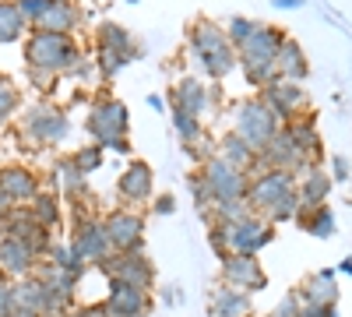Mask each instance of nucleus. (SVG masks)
I'll list each match as a JSON object with an SVG mask.
<instances>
[{
    "label": "nucleus",
    "mask_w": 352,
    "mask_h": 317,
    "mask_svg": "<svg viewBox=\"0 0 352 317\" xmlns=\"http://www.w3.org/2000/svg\"><path fill=\"white\" fill-rule=\"evenodd\" d=\"M247 205L254 215L268 222H296L300 215V194H296V177L282 169H264L250 177Z\"/></svg>",
    "instance_id": "f257e3e1"
},
{
    "label": "nucleus",
    "mask_w": 352,
    "mask_h": 317,
    "mask_svg": "<svg viewBox=\"0 0 352 317\" xmlns=\"http://www.w3.org/2000/svg\"><path fill=\"white\" fill-rule=\"evenodd\" d=\"M275 240V222L261 219V215H247L240 222H208V243L219 254V261L229 254H250L257 257L264 247Z\"/></svg>",
    "instance_id": "f03ea898"
},
{
    "label": "nucleus",
    "mask_w": 352,
    "mask_h": 317,
    "mask_svg": "<svg viewBox=\"0 0 352 317\" xmlns=\"http://www.w3.org/2000/svg\"><path fill=\"white\" fill-rule=\"evenodd\" d=\"M190 50L197 56V64L212 74V81H222L236 71L240 56H236V46L229 43L226 28L208 21V18H197L190 25Z\"/></svg>",
    "instance_id": "7ed1b4c3"
},
{
    "label": "nucleus",
    "mask_w": 352,
    "mask_h": 317,
    "mask_svg": "<svg viewBox=\"0 0 352 317\" xmlns=\"http://www.w3.org/2000/svg\"><path fill=\"white\" fill-rule=\"evenodd\" d=\"M85 131L92 134V141L102 145L106 152L131 155V138H127L131 134V109H127V102L113 99V96L96 99V106L88 109Z\"/></svg>",
    "instance_id": "20e7f679"
},
{
    "label": "nucleus",
    "mask_w": 352,
    "mask_h": 317,
    "mask_svg": "<svg viewBox=\"0 0 352 317\" xmlns=\"http://www.w3.org/2000/svg\"><path fill=\"white\" fill-rule=\"evenodd\" d=\"M282 43H285V32H282V28H275V25H261V21H257V28L250 32V39L236 50L240 67H243V74H247L250 85L264 89L268 81L278 78V71H275V56H278Z\"/></svg>",
    "instance_id": "39448f33"
},
{
    "label": "nucleus",
    "mask_w": 352,
    "mask_h": 317,
    "mask_svg": "<svg viewBox=\"0 0 352 317\" xmlns=\"http://www.w3.org/2000/svg\"><path fill=\"white\" fill-rule=\"evenodd\" d=\"M25 61L28 67H39V71H50V74H64L85 61L81 56V46L74 43V36H53V32H36L28 36L25 43Z\"/></svg>",
    "instance_id": "423d86ee"
},
{
    "label": "nucleus",
    "mask_w": 352,
    "mask_h": 317,
    "mask_svg": "<svg viewBox=\"0 0 352 317\" xmlns=\"http://www.w3.org/2000/svg\"><path fill=\"white\" fill-rule=\"evenodd\" d=\"M236 131L247 145L261 155L264 149L272 145V141L278 138V131H282V120L275 117V109L264 102L261 96H254V99H243V102H236Z\"/></svg>",
    "instance_id": "0eeeda50"
},
{
    "label": "nucleus",
    "mask_w": 352,
    "mask_h": 317,
    "mask_svg": "<svg viewBox=\"0 0 352 317\" xmlns=\"http://www.w3.org/2000/svg\"><path fill=\"white\" fill-rule=\"evenodd\" d=\"M201 177H204V184H208L215 205H222V201H247L250 173H243L240 166H229L226 159L212 155L208 162L201 166Z\"/></svg>",
    "instance_id": "6e6552de"
},
{
    "label": "nucleus",
    "mask_w": 352,
    "mask_h": 317,
    "mask_svg": "<svg viewBox=\"0 0 352 317\" xmlns=\"http://www.w3.org/2000/svg\"><path fill=\"white\" fill-rule=\"evenodd\" d=\"M21 131H25V138H36L39 145H60V141L71 134V117H67L60 106L39 102L32 109H25Z\"/></svg>",
    "instance_id": "1a4fd4ad"
},
{
    "label": "nucleus",
    "mask_w": 352,
    "mask_h": 317,
    "mask_svg": "<svg viewBox=\"0 0 352 317\" xmlns=\"http://www.w3.org/2000/svg\"><path fill=\"white\" fill-rule=\"evenodd\" d=\"M99 272L106 278H120L127 285H138V289H148L152 293V285H155V265H152V257L141 250H116L113 257H106V261L99 265Z\"/></svg>",
    "instance_id": "9d476101"
},
{
    "label": "nucleus",
    "mask_w": 352,
    "mask_h": 317,
    "mask_svg": "<svg viewBox=\"0 0 352 317\" xmlns=\"http://www.w3.org/2000/svg\"><path fill=\"white\" fill-rule=\"evenodd\" d=\"M71 247L78 250V257H81L85 265H96V268L106 261V257H113V254H116V250H113V243H109V237H106V222H102L99 215L74 222Z\"/></svg>",
    "instance_id": "9b49d317"
},
{
    "label": "nucleus",
    "mask_w": 352,
    "mask_h": 317,
    "mask_svg": "<svg viewBox=\"0 0 352 317\" xmlns=\"http://www.w3.org/2000/svg\"><path fill=\"white\" fill-rule=\"evenodd\" d=\"M169 106H184L187 113H194L197 120L215 117V109H219V89H208V85L197 81V78H180L169 89Z\"/></svg>",
    "instance_id": "f8f14e48"
},
{
    "label": "nucleus",
    "mask_w": 352,
    "mask_h": 317,
    "mask_svg": "<svg viewBox=\"0 0 352 317\" xmlns=\"http://www.w3.org/2000/svg\"><path fill=\"white\" fill-rule=\"evenodd\" d=\"M261 99L275 109V117H278L282 124H292L296 117H303V109H307L303 85H300V81H285V78H275V81L264 85Z\"/></svg>",
    "instance_id": "ddd939ff"
},
{
    "label": "nucleus",
    "mask_w": 352,
    "mask_h": 317,
    "mask_svg": "<svg viewBox=\"0 0 352 317\" xmlns=\"http://www.w3.org/2000/svg\"><path fill=\"white\" fill-rule=\"evenodd\" d=\"M222 282L254 296L268 285V272H264L261 261L250 254H229V257H222Z\"/></svg>",
    "instance_id": "4468645a"
},
{
    "label": "nucleus",
    "mask_w": 352,
    "mask_h": 317,
    "mask_svg": "<svg viewBox=\"0 0 352 317\" xmlns=\"http://www.w3.org/2000/svg\"><path fill=\"white\" fill-rule=\"evenodd\" d=\"M109 296L102 300L109 317H148L152 314V293L138 289V285H127L120 278H106Z\"/></svg>",
    "instance_id": "2eb2a0df"
},
{
    "label": "nucleus",
    "mask_w": 352,
    "mask_h": 317,
    "mask_svg": "<svg viewBox=\"0 0 352 317\" xmlns=\"http://www.w3.org/2000/svg\"><path fill=\"white\" fill-rule=\"evenodd\" d=\"M106 237L113 250H141L144 247V219L134 208H116L106 219Z\"/></svg>",
    "instance_id": "dca6fc26"
},
{
    "label": "nucleus",
    "mask_w": 352,
    "mask_h": 317,
    "mask_svg": "<svg viewBox=\"0 0 352 317\" xmlns=\"http://www.w3.org/2000/svg\"><path fill=\"white\" fill-rule=\"evenodd\" d=\"M116 190L127 205H148L155 197V173L144 159H131L120 173V180H116Z\"/></svg>",
    "instance_id": "f3484780"
},
{
    "label": "nucleus",
    "mask_w": 352,
    "mask_h": 317,
    "mask_svg": "<svg viewBox=\"0 0 352 317\" xmlns=\"http://www.w3.org/2000/svg\"><path fill=\"white\" fill-rule=\"evenodd\" d=\"M36 268H39V257H36V250L28 247L25 240L0 237V275L14 282V278L36 275Z\"/></svg>",
    "instance_id": "a211bd4d"
},
{
    "label": "nucleus",
    "mask_w": 352,
    "mask_h": 317,
    "mask_svg": "<svg viewBox=\"0 0 352 317\" xmlns=\"http://www.w3.org/2000/svg\"><path fill=\"white\" fill-rule=\"evenodd\" d=\"M0 187H4V194L14 201V205H32L36 194L43 190L39 187V177L28 166H21V162L0 166Z\"/></svg>",
    "instance_id": "6ab92c4d"
},
{
    "label": "nucleus",
    "mask_w": 352,
    "mask_h": 317,
    "mask_svg": "<svg viewBox=\"0 0 352 317\" xmlns=\"http://www.w3.org/2000/svg\"><path fill=\"white\" fill-rule=\"evenodd\" d=\"M300 296L303 303H320V307H338L342 300V285H338V272L335 268H320L314 275L303 278L300 285Z\"/></svg>",
    "instance_id": "aec40b11"
},
{
    "label": "nucleus",
    "mask_w": 352,
    "mask_h": 317,
    "mask_svg": "<svg viewBox=\"0 0 352 317\" xmlns=\"http://www.w3.org/2000/svg\"><path fill=\"white\" fill-rule=\"evenodd\" d=\"M81 25V11L74 0H53V8L32 25L36 32H53V36H74Z\"/></svg>",
    "instance_id": "412c9836"
},
{
    "label": "nucleus",
    "mask_w": 352,
    "mask_h": 317,
    "mask_svg": "<svg viewBox=\"0 0 352 317\" xmlns=\"http://www.w3.org/2000/svg\"><path fill=\"white\" fill-rule=\"evenodd\" d=\"M250 310H254V296L232 289L226 282L208 293V314L212 317H250Z\"/></svg>",
    "instance_id": "4be33fe9"
},
{
    "label": "nucleus",
    "mask_w": 352,
    "mask_h": 317,
    "mask_svg": "<svg viewBox=\"0 0 352 317\" xmlns=\"http://www.w3.org/2000/svg\"><path fill=\"white\" fill-rule=\"evenodd\" d=\"M331 173L324 166H310L303 177L296 180V194H300V208H320L328 205V194H331Z\"/></svg>",
    "instance_id": "5701e85b"
},
{
    "label": "nucleus",
    "mask_w": 352,
    "mask_h": 317,
    "mask_svg": "<svg viewBox=\"0 0 352 317\" xmlns=\"http://www.w3.org/2000/svg\"><path fill=\"white\" fill-rule=\"evenodd\" d=\"M219 159H226L229 166H240L243 173H250V177H257V166H261V155L247 145V141L236 134V131H229L219 138Z\"/></svg>",
    "instance_id": "b1692460"
},
{
    "label": "nucleus",
    "mask_w": 352,
    "mask_h": 317,
    "mask_svg": "<svg viewBox=\"0 0 352 317\" xmlns=\"http://www.w3.org/2000/svg\"><path fill=\"white\" fill-rule=\"evenodd\" d=\"M275 71H278V78H285V81H307V74H310L307 53H303V46L292 39V36H285V43H282V50H278V56H275Z\"/></svg>",
    "instance_id": "393cba45"
},
{
    "label": "nucleus",
    "mask_w": 352,
    "mask_h": 317,
    "mask_svg": "<svg viewBox=\"0 0 352 317\" xmlns=\"http://www.w3.org/2000/svg\"><path fill=\"white\" fill-rule=\"evenodd\" d=\"M96 50L124 53V56H131V61H138V56H141V50H138L134 36L127 32L124 25H116V21H102V25L96 28Z\"/></svg>",
    "instance_id": "a878e982"
},
{
    "label": "nucleus",
    "mask_w": 352,
    "mask_h": 317,
    "mask_svg": "<svg viewBox=\"0 0 352 317\" xmlns=\"http://www.w3.org/2000/svg\"><path fill=\"white\" fill-rule=\"evenodd\" d=\"M46 300H50V289H46V282H43L39 275L14 278V307L46 317Z\"/></svg>",
    "instance_id": "bb28decb"
},
{
    "label": "nucleus",
    "mask_w": 352,
    "mask_h": 317,
    "mask_svg": "<svg viewBox=\"0 0 352 317\" xmlns=\"http://www.w3.org/2000/svg\"><path fill=\"white\" fill-rule=\"evenodd\" d=\"M285 131H289V138H292V145H296L314 166H320V138H317V124H314V117H296L292 124H282Z\"/></svg>",
    "instance_id": "cd10ccee"
},
{
    "label": "nucleus",
    "mask_w": 352,
    "mask_h": 317,
    "mask_svg": "<svg viewBox=\"0 0 352 317\" xmlns=\"http://www.w3.org/2000/svg\"><path fill=\"white\" fill-rule=\"evenodd\" d=\"M296 226L303 229V233H310L314 240H331L335 237V212L328 205H320V208H300Z\"/></svg>",
    "instance_id": "c85d7f7f"
},
{
    "label": "nucleus",
    "mask_w": 352,
    "mask_h": 317,
    "mask_svg": "<svg viewBox=\"0 0 352 317\" xmlns=\"http://www.w3.org/2000/svg\"><path fill=\"white\" fill-rule=\"evenodd\" d=\"M28 28L32 25L25 21V14L18 11L14 0H0V43H18Z\"/></svg>",
    "instance_id": "c756f323"
},
{
    "label": "nucleus",
    "mask_w": 352,
    "mask_h": 317,
    "mask_svg": "<svg viewBox=\"0 0 352 317\" xmlns=\"http://www.w3.org/2000/svg\"><path fill=\"white\" fill-rule=\"evenodd\" d=\"M169 117H173V131L180 134L184 145H194V141L204 138V124L194 117V113H187L184 106H169Z\"/></svg>",
    "instance_id": "7c9ffc66"
},
{
    "label": "nucleus",
    "mask_w": 352,
    "mask_h": 317,
    "mask_svg": "<svg viewBox=\"0 0 352 317\" xmlns=\"http://www.w3.org/2000/svg\"><path fill=\"white\" fill-rule=\"evenodd\" d=\"M36 212V219L46 226V229H60V222H64V212H60V201H56V194H50V190H39L36 194V201L28 205Z\"/></svg>",
    "instance_id": "2f4dec72"
},
{
    "label": "nucleus",
    "mask_w": 352,
    "mask_h": 317,
    "mask_svg": "<svg viewBox=\"0 0 352 317\" xmlns=\"http://www.w3.org/2000/svg\"><path fill=\"white\" fill-rule=\"evenodd\" d=\"M56 177H60V190L74 201V197H81V194H88V184H85V173L71 162V155L67 159H60L56 162Z\"/></svg>",
    "instance_id": "473e14b6"
},
{
    "label": "nucleus",
    "mask_w": 352,
    "mask_h": 317,
    "mask_svg": "<svg viewBox=\"0 0 352 317\" xmlns=\"http://www.w3.org/2000/svg\"><path fill=\"white\" fill-rule=\"evenodd\" d=\"M43 261H50L53 268H64V272H78V275L88 272V265L78 257V250L71 243H56V240H53V247H50V254L43 257Z\"/></svg>",
    "instance_id": "72a5a7b5"
},
{
    "label": "nucleus",
    "mask_w": 352,
    "mask_h": 317,
    "mask_svg": "<svg viewBox=\"0 0 352 317\" xmlns=\"http://www.w3.org/2000/svg\"><path fill=\"white\" fill-rule=\"evenodd\" d=\"M71 162L85 173H96V169H102V162H106V149L102 145H96V141H88V145H81V149H74L71 152Z\"/></svg>",
    "instance_id": "f704fd0d"
},
{
    "label": "nucleus",
    "mask_w": 352,
    "mask_h": 317,
    "mask_svg": "<svg viewBox=\"0 0 352 317\" xmlns=\"http://www.w3.org/2000/svg\"><path fill=\"white\" fill-rule=\"evenodd\" d=\"M250 215V205L247 201H222V205H212L208 212V222H240Z\"/></svg>",
    "instance_id": "c9c22d12"
},
{
    "label": "nucleus",
    "mask_w": 352,
    "mask_h": 317,
    "mask_svg": "<svg viewBox=\"0 0 352 317\" xmlns=\"http://www.w3.org/2000/svg\"><path fill=\"white\" fill-rule=\"evenodd\" d=\"M131 64V56H124V53H113V50H96V67H99V74L109 81V78H116L124 67Z\"/></svg>",
    "instance_id": "e433bc0d"
},
{
    "label": "nucleus",
    "mask_w": 352,
    "mask_h": 317,
    "mask_svg": "<svg viewBox=\"0 0 352 317\" xmlns=\"http://www.w3.org/2000/svg\"><path fill=\"white\" fill-rule=\"evenodd\" d=\"M187 187H190V197H194V205H197V212H204V215H208V212H212V205H215V197H212L208 184H204V177H201V169H194L190 177H187Z\"/></svg>",
    "instance_id": "4c0bfd02"
},
{
    "label": "nucleus",
    "mask_w": 352,
    "mask_h": 317,
    "mask_svg": "<svg viewBox=\"0 0 352 317\" xmlns=\"http://www.w3.org/2000/svg\"><path fill=\"white\" fill-rule=\"evenodd\" d=\"M18 102H21V96H18V89L8 81V78H0V127H4L11 117H14V109H18Z\"/></svg>",
    "instance_id": "58836bf2"
},
{
    "label": "nucleus",
    "mask_w": 352,
    "mask_h": 317,
    "mask_svg": "<svg viewBox=\"0 0 352 317\" xmlns=\"http://www.w3.org/2000/svg\"><path fill=\"white\" fill-rule=\"evenodd\" d=\"M222 28H226V36H229V43H232V46L240 50V46H243V43L250 39V32H254V28H257V21H250V18H240V14H236V18H229V21H226Z\"/></svg>",
    "instance_id": "ea45409f"
},
{
    "label": "nucleus",
    "mask_w": 352,
    "mask_h": 317,
    "mask_svg": "<svg viewBox=\"0 0 352 317\" xmlns=\"http://www.w3.org/2000/svg\"><path fill=\"white\" fill-rule=\"evenodd\" d=\"M300 310H303V296H300V289H292V293H285V296L275 303L272 317H300Z\"/></svg>",
    "instance_id": "a19ab883"
},
{
    "label": "nucleus",
    "mask_w": 352,
    "mask_h": 317,
    "mask_svg": "<svg viewBox=\"0 0 352 317\" xmlns=\"http://www.w3.org/2000/svg\"><path fill=\"white\" fill-rule=\"evenodd\" d=\"M14 4H18V11L25 14V21H28V25H36V21L53 8V0H14Z\"/></svg>",
    "instance_id": "79ce46f5"
},
{
    "label": "nucleus",
    "mask_w": 352,
    "mask_h": 317,
    "mask_svg": "<svg viewBox=\"0 0 352 317\" xmlns=\"http://www.w3.org/2000/svg\"><path fill=\"white\" fill-rule=\"evenodd\" d=\"M328 173H331V180H335V184H345V180L352 177V162H349L345 155H331Z\"/></svg>",
    "instance_id": "37998d69"
},
{
    "label": "nucleus",
    "mask_w": 352,
    "mask_h": 317,
    "mask_svg": "<svg viewBox=\"0 0 352 317\" xmlns=\"http://www.w3.org/2000/svg\"><path fill=\"white\" fill-rule=\"evenodd\" d=\"M11 310H14V282L0 278V317H11Z\"/></svg>",
    "instance_id": "c03bdc74"
},
{
    "label": "nucleus",
    "mask_w": 352,
    "mask_h": 317,
    "mask_svg": "<svg viewBox=\"0 0 352 317\" xmlns=\"http://www.w3.org/2000/svg\"><path fill=\"white\" fill-rule=\"evenodd\" d=\"M152 212L162 215V219L173 215V212H176V197H173V194H155V197H152Z\"/></svg>",
    "instance_id": "a18cd8bd"
},
{
    "label": "nucleus",
    "mask_w": 352,
    "mask_h": 317,
    "mask_svg": "<svg viewBox=\"0 0 352 317\" xmlns=\"http://www.w3.org/2000/svg\"><path fill=\"white\" fill-rule=\"evenodd\" d=\"M67 317H109L106 303H85V307H74Z\"/></svg>",
    "instance_id": "49530a36"
},
{
    "label": "nucleus",
    "mask_w": 352,
    "mask_h": 317,
    "mask_svg": "<svg viewBox=\"0 0 352 317\" xmlns=\"http://www.w3.org/2000/svg\"><path fill=\"white\" fill-rule=\"evenodd\" d=\"M159 300H162V307H176V303L184 300V289L169 282V285H162V289H159Z\"/></svg>",
    "instance_id": "de8ad7c7"
},
{
    "label": "nucleus",
    "mask_w": 352,
    "mask_h": 317,
    "mask_svg": "<svg viewBox=\"0 0 352 317\" xmlns=\"http://www.w3.org/2000/svg\"><path fill=\"white\" fill-rule=\"evenodd\" d=\"M28 78H32V85H36V89H53V74L50 71H39V67H28Z\"/></svg>",
    "instance_id": "09e8293b"
},
{
    "label": "nucleus",
    "mask_w": 352,
    "mask_h": 317,
    "mask_svg": "<svg viewBox=\"0 0 352 317\" xmlns=\"http://www.w3.org/2000/svg\"><path fill=\"white\" fill-rule=\"evenodd\" d=\"M335 314V307H320V303H303V310H300V317H331Z\"/></svg>",
    "instance_id": "8fccbe9b"
},
{
    "label": "nucleus",
    "mask_w": 352,
    "mask_h": 317,
    "mask_svg": "<svg viewBox=\"0 0 352 317\" xmlns=\"http://www.w3.org/2000/svg\"><path fill=\"white\" fill-rule=\"evenodd\" d=\"M14 208H18V205H14V201H11V197L4 194V187H0V222H4V219H8V215H11Z\"/></svg>",
    "instance_id": "3c124183"
},
{
    "label": "nucleus",
    "mask_w": 352,
    "mask_h": 317,
    "mask_svg": "<svg viewBox=\"0 0 352 317\" xmlns=\"http://www.w3.org/2000/svg\"><path fill=\"white\" fill-rule=\"evenodd\" d=\"M272 8H278V11H296V8H303V0H272Z\"/></svg>",
    "instance_id": "603ef678"
},
{
    "label": "nucleus",
    "mask_w": 352,
    "mask_h": 317,
    "mask_svg": "<svg viewBox=\"0 0 352 317\" xmlns=\"http://www.w3.org/2000/svg\"><path fill=\"white\" fill-rule=\"evenodd\" d=\"M148 106H152V109H162L166 102H162V96H155V92H152V96H148Z\"/></svg>",
    "instance_id": "864d4df0"
},
{
    "label": "nucleus",
    "mask_w": 352,
    "mask_h": 317,
    "mask_svg": "<svg viewBox=\"0 0 352 317\" xmlns=\"http://www.w3.org/2000/svg\"><path fill=\"white\" fill-rule=\"evenodd\" d=\"M338 272H342V275H352V257H345V261L338 265Z\"/></svg>",
    "instance_id": "5fc2aeb1"
},
{
    "label": "nucleus",
    "mask_w": 352,
    "mask_h": 317,
    "mask_svg": "<svg viewBox=\"0 0 352 317\" xmlns=\"http://www.w3.org/2000/svg\"><path fill=\"white\" fill-rule=\"evenodd\" d=\"M11 317H39V314H32V310H21V307H14V310H11Z\"/></svg>",
    "instance_id": "6e6d98bb"
},
{
    "label": "nucleus",
    "mask_w": 352,
    "mask_h": 317,
    "mask_svg": "<svg viewBox=\"0 0 352 317\" xmlns=\"http://www.w3.org/2000/svg\"><path fill=\"white\" fill-rule=\"evenodd\" d=\"M331 317H338V310H335V314H331Z\"/></svg>",
    "instance_id": "4d7b16f0"
},
{
    "label": "nucleus",
    "mask_w": 352,
    "mask_h": 317,
    "mask_svg": "<svg viewBox=\"0 0 352 317\" xmlns=\"http://www.w3.org/2000/svg\"><path fill=\"white\" fill-rule=\"evenodd\" d=\"M0 278H4V275H0Z\"/></svg>",
    "instance_id": "13d9d810"
}]
</instances>
